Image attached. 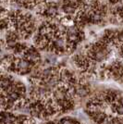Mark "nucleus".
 I'll return each mask as SVG.
<instances>
[{"mask_svg":"<svg viewBox=\"0 0 123 124\" xmlns=\"http://www.w3.org/2000/svg\"><path fill=\"white\" fill-rule=\"evenodd\" d=\"M112 123H113V119H109V118H107L101 124H112Z\"/></svg>","mask_w":123,"mask_h":124,"instance_id":"2","label":"nucleus"},{"mask_svg":"<svg viewBox=\"0 0 123 124\" xmlns=\"http://www.w3.org/2000/svg\"><path fill=\"white\" fill-rule=\"evenodd\" d=\"M121 12H123V5L119 4V3L115 5V7L112 8V13L115 15H119Z\"/></svg>","mask_w":123,"mask_h":124,"instance_id":"1","label":"nucleus"}]
</instances>
